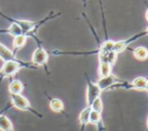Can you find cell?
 I'll return each instance as SVG.
<instances>
[{
    "mask_svg": "<svg viewBox=\"0 0 148 131\" xmlns=\"http://www.w3.org/2000/svg\"><path fill=\"white\" fill-rule=\"evenodd\" d=\"M90 107H91V109L93 110V111L99 112V113L102 114V112H103L104 105H103V101H102L101 97H99V98L96 99L95 101L92 103V105L90 106Z\"/></svg>",
    "mask_w": 148,
    "mask_h": 131,
    "instance_id": "d6986e66",
    "label": "cell"
},
{
    "mask_svg": "<svg viewBox=\"0 0 148 131\" xmlns=\"http://www.w3.org/2000/svg\"><path fill=\"white\" fill-rule=\"evenodd\" d=\"M96 84H97V86L99 87V89L101 91L109 90V89H114V88L129 89V83L123 82V81L119 80L117 77H115L112 74L107 77L100 78Z\"/></svg>",
    "mask_w": 148,
    "mask_h": 131,
    "instance_id": "277c9868",
    "label": "cell"
},
{
    "mask_svg": "<svg viewBox=\"0 0 148 131\" xmlns=\"http://www.w3.org/2000/svg\"><path fill=\"white\" fill-rule=\"evenodd\" d=\"M133 56L139 61H145L148 59V49L145 47H137L133 49Z\"/></svg>",
    "mask_w": 148,
    "mask_h": 131,
    "instance_id": "9a60e30c",
    "label": "cell"
},
{
    "mask_svg": "<svg viewBox=\"0 0 148 131\" xmlns=\"http://www.w3.org/2000/svg\"><path fill=\"white\" fill-rule=\"evenodd\" d=\"M146 91H148V80H147V85H146Z\"/></svg>",
    "mask_w": 148,
    "mask_h": 131,
    "instance_id": "cb8c5ba5",
    "label": "cell"
},
{
    "mask_svg": "<svg viewBox=\"0 0 148 131\" xmlns=\"http://www.w3.org/2000/svg\"><path fill=\"white\" fill-rule=\"evenodd\" d=\"M98 74H99L100 78L109 76V75L112 74V66L108 63H99Z\"/></svg>",
    "mask_w": 148,
    "mask_h": 131,
    "instance_id": "2e32d148",
    "label": "cell"
},
{
    "mask_svg": "<svg viewBox=\"0 0 148 131\" xmlns=\"http://www.w3.org/2000/svg\"><path fill=\"white\" fill-rule=\"evenodd\" d=\"M24 84L19 80L16 79H11L9 85H8V92L9 95H19L23 92L24 90Z\"/></svg>",
    "mask_w": 148,
    "mask_h": 131,
    "instance_id": "ba28073f",
    "label": "cell"
},
{
    "mask_svg": "<svg viewBox=\"0 0 148 131\" xmlns=\"http://www.w3.org/2000/svg\"><path fill=\"white\" fill-rule=\"evenodd\" d=\"M89 124H93L94 126H96V128H97L98 131H106V127L104 126V123H103L102 114L99 113V112H96V111L91 110Z\"/></svg>",
    "mask_w": 148,
    "mask_h": 131,
    "instance_id": "8992f818",
    "label": "cell"
},
{
    "mask_svg": "<svg viewBox=\"0 0 148 131\" xmlns=\"http://www.w3.org/2000/svg\"><path fill=\"white\" fill-rule=\"evenodd\" d=\"M144 35H148V26H147L146 29H145L143 32L137 33V34L133 35V38H134V40H136L137 38H139V37H141V36H144Z\"/></svg>",
    "mask_w": 148,
    "mask_h": 131,
    "instance_id": "ffe728a7",
    "label": "cell"
},
{
    "mask_svg": "<svg viewBox=\"0 0 148 131\" xmlns=\"http://www.w3.org/2000/svg\"><path fill=\"white\" fill-rule=\"evenodd\" d=\"M146 126H147V129H146V131H148V117H147V122H146Z\"/></svg>",
    "mask_w": 148,
    "mask_h": 131,
    "instance_id": "603a6c76",
    "label": "cell"
},
{
    "mask_svg": "<svg viewBox=\"0 0 148 131\" xmlns=\"http://www.w3.org/2000/svg\"><path fill=\"white\" fill-rule=\"evenodd\" d=\"M26 40H27V37L24 34H20V35H17V36L13 37L12 45H13V53H15V55L20 49H22V47L25 45Z\"/></svg>",
    "mask_w": 148,
    "mask_h": 131,
    "instance_id": "4fadbf2b",
    "label": "cell"
},
{
    "mask_svg": "<svg viewBox=\"0 0 148 131\" xmlns=\"http://www.w3.org/2000/svg\"><path fill=\"white\" fill-rule=\"evenodd\" d=\"M11 107H12V106L10 105V103H8L7 105H6L5 107H4L1 111H0V115H2V114H5V112L7 111V110H9V108H11Z\"/></svg>",
    "mask_w": 148,
    "mask_h": 131,
    "instance_id": "44dd1931",
    "label": "cell"
},
{
    "mask_svg": "<svg viewBox=\"0 0 148 131\" xmlns=\"http://www.w3.org/2000/svg\"><path fill=\"white\" fill-rule=\"evenodd\" d=\"M87 79V93H86V103L87 106H91L92 103L95 101L97 98L101 97V93L102 91L99 89V87L97 86L96 83H93L90 78L88 77V75L85 74Z\"/></svg>",
    "mask_w": 148,
    "mask_h": 131,
    "instance_id": "5b68a950",
    "label": "cell"
},
{
    "mask_svg": "<svg viewBox=\"0 0 148 131\" xmlns=\"http://www.w3.org/2000/svg\"><path fill=\"white\" fill-rule=\"evenodd\" d=\"M145 18H146V20L148 21V9L146 10V13H145Z\"/></svg>",
    "mask_w": 148,
    "mask_h": 131,
    "instance_id": "7402d4cb",
    "label": "cell"
},
{
    "mask_svg": "<svg viewBox=\"0 0 148 131\" xmlns=\"http://www.w3.org/2000/svg\"><path fill=\"white\" fill-rule=\"evenodd\" d=\"M47 98L49 99V108L51 109V111L56 112V113H64V102L62 101L60 99H58V98H53V97L49 96L47 92L45 93Z\"/></svg>",
    "mask_w": 148,
    "mask_h": 131,
    "instance_id": "52a82bcc",
    "label": "cell"
},
{
    "mask_svg": "<svg viewBox=\"0 0 148 131\" xmlns=\"http://www.w3.org/2000/svg\"><path fill=\"white\" fill-rule=\"evenodd\" d=\"M49 58V51L42 47V43H40V45H37V47L34 49V51H33L32 58H31V63L36 66L37 68H38V67L43 68L45 73H47V75H49L51 72H49V66H47Z\"/></svg>",
    "mask_w": 148,
    "mask_h": 131,
    "instance_id": "3957f363",
    "label": "cell"
},
{
    "mask_svg": "<svg viewBox=\"0 0 148 131\" xmlns=\"http://www.w3.org/2000/svg\"><path fill=\"white\" fill-rule=\"evenodd\" d=\"M114 43L115 41L112 40V39H106L105 41L100 45L99 49L96 53H105V51H113V47H114Z\"/></svg>",
    "mask_w": 148,
    "mask_h": 131,
    "instance_id": "e0dca14e",
    "label": "cell"
},
{
    "mask_svg": "<svg viewBox=\"0 0 148 131\" xmlns=\"http://www.w3.org/2000/svg\"><path fill=\"white\" fill-rule=\"evenodd\" d=\"M147 78L145 77H137L131 83H129V89H134V90L144 91L146 90L147 85Z\"/></svg>",
    "mask_w": 148,
    "mask_h": 131,
    "instance_id": "7c38bea8",
    "label": "cell"
},
{
    "mask_svg": "<svg viewBox=\"0 0 148 131\" xmlns=\"http://www.w3.org/2000/svg\"><path fill=\"white\" fill-rule=\"evenodd\" d=\"M99 56V63H108L111 66L115 64L117 60V53H114L113 51H105V53H98Z\"/></svg>",
    "mask_w": 148,
    "mask_h": 131,
    "instance_id": "8fae6325",
    "label": "cell"
},
{
    "mask_svg": "<svg viewBox=\"0 0 148 131\" xmlns=\"http://www.w3.org/2000/svg\"><path fill=\"white\" fill-rule=\"evenodd\" d=\"M0 60L2 62H8V61H13V60H17L16 55L13 53V51L9 49L7 47L0 43Z\"/></svg>",
    "mask_w": 148,
    "mask_h": 131,
    "instance_id": "30bf717a",
    "label": "cell"
},
{
    "mask_svg": "<svg viewBox=\"0 0 148 131\" xmlns=\"http://www.w3.org/2000/svg\"><path fill=\"white\" fill-rule=\"evenodd\" d=\"M91 107L86 106L84 109L81 111L80 115H79V123H80V131H85L86 126L89 124L90 119V113H91Z\"/></svg>",
    "mask_w": 148,
    "mask_h": 131,
    "instance_id": "9c48e42d",
    "label": "cell"
},
{
    "mask_svg": "<svg viewBox=\"0 0 148 131\" xmlns=\"http://www.w3.org/2000/svg\"><path fill=\"white\" fill-rule=\"evenodd\" d=\"M0 130L1 131H15L11 120H10L5 114L0 115Z\"/></svg>",
    "mask_w": 148,
    "mask_h": 131,
    "instance_id": "5bb4252c",
    "label": "cell"
},
{
    "mask_svg": "<svg viewBox=\"0 0 148 131\" xmlns=\"http://www.w3.org/2000/svg\"><path fill=\"white\" fill-rule=\"evenodd\" d=\"M127 47H128V43H127L126 39H125V40L115 41V43H114V47H113V51L118 55V53H122V51H124Z\"/></svg>",
    "mask_w": 148,
    "mask_h": 131,
    "instance_id": "ac0fdd59",
    "label": "cell"
},
{
    "mask_svg": "<svg viewBox=\"0 0 148 131\" xmlns=\"http://www.w3.org/2000/svg\"><path fill=\"white\" fill-rule=\"evenodd\" d=\"M21 69H30L36 70L37 67L33 65L31 62H25L21 60H13V61L4 62L2 67L0 68V81L6 78L11 79L15 74H17Z\"/></svg>",
    "mask_w": 148,
    "mask_h": 131,
    "instance_id": "6da1fadb",
    "label": "cell"
},
{
    "mask_svg": "<svg viewBox=\"0 0 148 131\" xmlns=\"http://www.w3.org/2000/svg\"><path fill=\"white\" fill-rule=\"evenodd\" d=\"M10 105L12 107L16 108L18 110H21V111H28L30 113H32L33 115H35L36 117L42 119L43 115L38 112L37 110H35L34 108L31 106L30 102L28 101V99L26 97H24L23 95H10Z\"/></svg>",
    "mask_w": 148,
    "mask_h": 131,
    "instance_id": "7a4b0ae2",
    "label": "cell"
}]
</instances>
